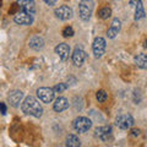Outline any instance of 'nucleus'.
I'll list each match as a JSON object with an SVG mask.
<instances>
[{"label":"nucleus","mask_w":147,"mask_h":147,"mask_svg":"<svg viewBox=\"0 0 147 147\" xmlns=\"http://www.w3.org/2000/svg\"><path fill=\"white\" fill-rule=\"evenodd\" d=\"M54 13L59 20H63V21H66L72 17V10L67 5H63V6H59L58 9H55Z\"/></svg>","instance_id":"obj_9"},{"label":"nucleus","mask_w":147,"mask_h":147,"mask_svg":"<svg viewBox=\"0 0 147 147\" xmlns=\"http://www.w3.org/2000/svg\"><path fill=\"white\" fill-rule=\"evenodd\" d=\"M98 16L102 18V20H107L112 16V10H110V7H102L98 12Z\"/></svg>","instance_id":"obj_20"},{"label":"nucleus","mask_w":147,"mask_h":147,"mask_svg":"<svg viewBox=\"0 0 147 147\" xmlns=\"http://www.w3.org/2000/svg\"><path fill=\"white\" fill-rule=\"evenodd\" d=\"M63 36L65 37V38H69V37H72L74 34H75V32H74V28L72 27H70V26H67V27H65V28L63 30Z\"/></svg>","instance_id":"obj_22"},{"label":"nucleus","mask_w":147,"mask_h":147,"mask_svg":"<svg viewBox=\"0 0 147 147\" xmlns=\"http://www.w3.org/2000/svg\"><path fill=\"white\" fill-rule=\"evenodd\" d=\"M65 145L69 147H79L81 145V142H80V139L76 135H67Z\"/></svg>","instance_id":"obj_18"},{"label":"nucleus","mask_w":147,"mask_h":147,"mask_svg":"<svg viewBox=\"0 0 147 147\" xmlns=\"http://www.w3.org/2000/svg\"><path fill=\"white\" fill-rule=\"evenodd\" d=\"M53 90H54L55 93H61V92H64L65 90H67V85H66V84H58Z\"/></svg>","instance_id":"obj_23"},{"label":"nucleus","mask_w":147,"mask_h":147,"mask_svg":"<svg viewBox=\"0 0 147 147\" xmlns=\"http://www.w3.org/2000/svg\"><path fill=\"white\" fill-rule=\"evenodd\" d=\"M54 94L55 92L50 87H40L37 90V97L43 103H50L54 99Z\"/></svg>","instance_id":"obj_5"},{"label":"nucleus","mask_w":147,"mask_h":147,"mask_svg":"<svg viewBox=\"0 0 147 147\" xmlns=\"http://www.w3.org/2000/svg\"><path fill=\"white\" fill-rule=\"evenodd\" d=\"M94 135L98 137V139H100L102 141H109L110 139H112V135H113V130L112 127H110L109 125L107 126H99L94 131Z\"/></svg>","instance_id":"obj_8"},{"label":"nucleus","mask_w":147,"mask_h":147,"mask_svg":"<svg viewBox=\"0 0 147 147\" xmlns=\"http://www.w3.org/2000/svg\"><path fill=\"white\" fill-rule=\"evenodd\" d=\"M115 125L120 127L121 130H129L132 125H134V118L131 117V114H120L115 119Z\"/></svg>","instance_id":"obj_4"},{"label":"nucleus","mask_w":147,"mask_h":147,"mask_svg":"<svg viewBox=\"0 0 147 147\" xmlns=\"http://www.w3.org/2000/svg\"><path fill=\"white\" fill-rule=\"evenodd\" d=\"M17 5L21 9V11L28 12L31 15L36 13V3L34 0H17Z\"/></svg>","instance_id":"obj_10"},{"label":"nucleus","mask_w":147,"mask_h":147,"mask_svg":"<svg viewBox=\"0 0 147 147\" xmlns=\"http://www.w3.org/2000/svg\"><path fill=\"white\" fill-rule=\"evenodd\" d=\"M22 97H24V93L18 90H15V91H11L10 93H9L7 99H9V103H10L12 107H18V104L21 103Z\"/></svg>","instance_id":"obj_13"},{"label":"nucleus","mask_w":147,"mask_h":147,"mask_svg":"<svg viewBox=\"0 0 147 147\" xmlns=\"http://www.w3.org/2000/svg\"><path fill=\"white\" fill-rule=\"evenodd\" d=\"M93 7H94L93 0H81L79 5V13L81 20L88 21L92 12H93Z\"/></svg>","instance_id":"obj_2"},{"label":"nucleus","mask_w":147,"mask_h":147,"mask_svg":"<svg viewBox=\"0 0 147 147\" xmlns=\"http://www.w3.org/2000/svg\"><path fill=\"white\" fill-rule=\"evenodd\" d=\"M21 108H22V110H24V113L34 117V118H40L42 114H43L42 105H40V103L34 97H32V96L25 98V100L21 104Z\"/></svg>","instance_id":"obj_1"},{"label":"nucleus","mask_w":147,"mask_h":147,"mask_svg":"<svg viewBox=\"0 0 147 147\" xmlns=\"http://www.w3.org/2000/svg\"><path fill=\"white\" fill-rule=\"evenodd\" d=\"M55 53L58 54V57L60 58V60H66L70 54V47L66 43H60L55 47Z\"/></svg>","instance_id":"obj_12"},{"label":"nucleus","mask_w":147,"mask_h":147,"mask_svg":"<svg viewBox=\"0 0 147 147\" xmlns=\"http://www.w3.org/2000/svg\"><path fill=\"white\" fill-rule=\"evenodd\" d=\"M86 57H87V54L85 50L81 47H76L72 53V63L75 64L76 66H81L82 64H84V61L86 60Z\"/></svg>","instance_id":"obj_11"},{"label":"nucleus","mask_w":147,"mask_h":147,"mask_svg":"<svg viewBox=\"0 0 147 147\" xmlns=\"http://www.w3.org/2000/svg\"><path fill=\"white\" fill-rule=\"evenodd\" d=\"M134 61H135L137 67L146 70V69H147V54H142V53L137 54L136 57L134 58Z\"/></svg>","instance_id":"obj_17"},{"label":"nucleus","mask_w":147,"mask_h":147,"mask_svg":"<svg viewBox=\"0 0 147 147\" xmlns=\"http://www.w3.org/2000/svg\"><path fill=\"white\" fill-rule=\"evenodd\" d=\"M92 50H93V54L96 58H100L105 52V39L102 37H97L93 42L92 45Z\"/></svg>","instance_id":"obj_7"},{"label":"nucleus","mask_w":147,"mask_h":147,"mask_svg":"<svg viewBox=\"0 0 147 147\" xmlns=\"http://www.w3.org/2000/svg\"><path fill=\"white\" fill-rule=\"evenodd\" d=\"M136 9V11H135V20H141V18H144L145 17V10H144V6H142V3H141V0L139 3H137V5L135 6Z\"/></svg>","instance_id":"obj_19"},{"label":"nucleus","mask_w":147,"mask_h":147,"mask_svg":"<svg viewBox=\"0 0 147 147\" xmlns=\"http://www.w3.org/2000/svg\"><path fill=\"white\" fill-rule=\"evenodd\" d=\"M45 4H48V5H53V4L57 3V0H44Z\"/></svg>","instance_id":"obj_26"},{"label":"nucleus","mask_w":147,"mask_h":147,"mask_svg":"<svg viewBox=\"0 0 147 147\" xmlns=\"http://www.w3.org/2000/svg\"><path fill=\"white\" fill-rule=\"evenodd\" d=\"M96 98H97L98 102L103 103V102H105V100H107V98H108V94H107V92H105V91H103V90H99V91L97 92V93H96Z\"/></svg>","instance_id":"obj_21"},{"label":"nucleus","mask_w":147,"mask_h":147,"mask_svg":"<svg viewBox=\"0 0 147 147\" xmlns=\"http://www.w3.org/2000/svg\"><path fill=\"white\" fill-rule=\"evenodd\" d=\"M72 126L77 132H86L92 127V121L86 117H79L74 120Z\"/></svg>","instance_id":"obj_3"},{"label":"nucleus","mask_w":147,"mask_h":147,"mask_svg":"<svg viewBox=\"0 0 147 147\" xmlns=\"http://www.w3.org/2000/svg\"><path fill=\"white\" fill-rule=\"evenodd\" d=\"M67 108H69V100L65 97H58L57 99H55L54 105H53V109L57 113L64 112V110H66Z\"/></svg>","instance_id":"obj_14"},{"label":"nucleus","mask_w":147,"mask_h":147,"mask_svg":"<svg viewBox=\"0 0 147 147\" xmlns=\"http://www.w3.org/2000/svg\"><path fill=\"white\" fill-rule=\"evenodd\" d=\"M13 21H15L17 25L30 26V25H32V22H33V15H31L28 12H25V11H20V12L15 13Z\"/></svg>","instance_id":"obj_6"},{"label":"nucleus","mask_w":147,"mask_h":147,"mask_svg":"<svg viewBox=\"0 0 147 147\" xmlns=\"http://www.w3.org/2000/svg\"><path fill=\"white\" fill-rule=\"evenodd\" d=\"M0 113H1V114L6 113V105L4 103H0Z\"/></svg>","instance_id":"obj_25"},{"label":"nucleus","mask_w":147,"mask_h":147,"mask_svg":"<svg viewBox=\"0 0 147 147\" xmlns=\"http://www.w3.org/2000/svg\"><path fill=\"white\" fill-rule=\"evenodd\" d=\"M28 45H30V48H32L33 50H40V49H43V47H44V40H43L42 37L34 36V37H32V38L30 39Z\"/></svg>","instance_id":"obj_16"},{"label":"nucleus","mask_w":147,"mask_h":147,"mask_svg":"<svg viewBox=\"0 0 147 147\" xmlns=\"http://www.w3.org/2000/svg\"><path fill=\"white\" fill-rule=\"evenodd\" d=\"M120 27H121V24H120V20H118V18H114L112 25H110L109 30L107 32V36L109 37V38H115L117 34L119 33V31H120Z\"/></svg>","instance_id":"obj_15"},{"label":"nucleus","mask_w":147,"mask_h":147,"mask_svg":"<svg viewBox=\"0 0 147 147\" xmlns=\"http://www.w3.org/2000/svg\"><path fill=\"white\" fill-rule=\"evenodd\" d=\"M140 132H141V131L139 130V129H132L130 134H131V136H139V135H140Z\"/></svg>","instance_id":"obj_24"},{"label":"nucleus","mask_w":147,"mask_h":147,"mask_svg":"<svg viewBox=\"0 0 147 147\" xmlns=\"http://www.w3.org/2000/svg\"><path fill=\"white\" fill-rule=\"evenodd\" d=\"M144 47H145V48H147V39L145 40V44H144Z\"/></svg>","instance_id":"obj_27"}]
</instances>
